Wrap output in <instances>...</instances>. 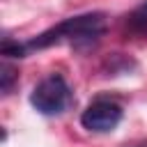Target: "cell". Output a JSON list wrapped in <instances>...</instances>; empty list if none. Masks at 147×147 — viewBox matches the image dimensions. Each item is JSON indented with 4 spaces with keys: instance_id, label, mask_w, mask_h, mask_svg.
I'll return each instance as SVG.
<instances>
[{
    "instance_id": "cell-3",
    "label": "cell",
    "mask_w": 147,
    "mask_h": 147,
    "mask_svg": "<svg viewBox=\"0 0 147 147\" xmlns=\"http://www.w3.org/2000/svg\"><path fill=\"white\" fill-rule=\"evenodd\" d=\"M119 122H122V106L110 99L92 101L80 115V124L92 133H108Z\"/></svg>"
},
{
    "instance_id": "cell-4",
    "label": "cell",
    "mask_w": 147,
    "mask_h": 147,
    "mask_svg": "<svg viewBox=\"0 0 147 147\" xmlns=\"http://www.w3.org/2000/svg\"><path fill=\"white\" fill-rule=\"evenodd\" d=\"M0 76H2V92L7 94V92L11 90V80H14V71H11L9 67H2V74H0Z\"/></svg>"
},
{
    "instance_id": "cell-1",
    "label": "cell",
    "mask_w": 147,
    "mask_h": 147,
    "mask_svg": "<svg viewBox=\"0 0 147 147\" xmlns=\"http://www.w3.org/2000/svg\"><path fill=\"white\" fill-rule=\"evenodd\" d=\"M106 30V16L103 14H80V16H71L62 23H57L55 28L41 32L39 37L30 39L25 46V51H34V48H48L55 44H94Z\"/></svg>"
},
{
    "instance_id": "cell-5",
    "label": "cell",
    "mask_w": 147,
    "mask_h": 147,
    "mask_svg": "<svg viewBox=\"0 0 147 147\" xmlns=\"http://www.w3.org/2000/svg\"><path fill=\"white\" fill-rule=\"evenodd\" d=\"M140 147H147V145H140Z\"/></svg>"
},
{
    "instance_id": "cell-2",
    "label": "cell",
    "mask_w": 147,
    "mask_h": 147,
    "mask_svg": "<svg viewBox=\"0 0 147 147\" xmlns=\"http://www.w3.org/2000/svg\"><path fill=\"white\" fill-rule=\"evenodd\" d=\"M30 103L41 115H60L71 103V87L60 74H51L32 90Z\"/></svg>"
}]
</instances>
